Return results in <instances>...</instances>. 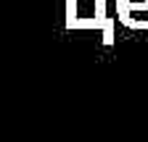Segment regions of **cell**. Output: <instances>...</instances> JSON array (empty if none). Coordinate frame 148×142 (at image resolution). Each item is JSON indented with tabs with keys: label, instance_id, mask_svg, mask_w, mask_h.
I'll list each match as a JSON object with an SVG mask.
<instances>
[{
	"label": "cell",
	"instance_id": "6da1fadb",
	"mask_svg": "<svg viewBox=\"0 0 148 142\" xmlns=\"http://www.w3.org/2000/svg\"><path fill=\"white\" fill-rule=\"evenodd\" d=\"M122 3H132V8H138V11H148V0H122Z\"/></svg>",
	"mask_w": 148,
	"mask_h": 142
}]
</instances>
